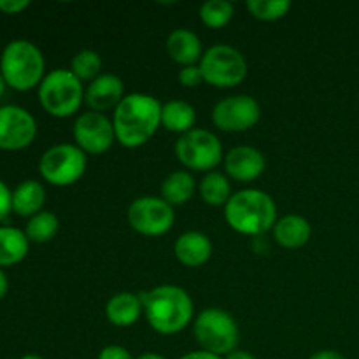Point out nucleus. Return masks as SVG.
Returning a JSON list of instances; mask_svg holds the SVG:
<instances>
[{
  "mask_svg": "<svg viewBox=\"0 0 359 359\" xmlns=\"http://www.w3.org/2000/svg\"><path fill=\"white\" fill-rule=\"evenodd\" d=\"M214 251L212 241L203 231H184L174 242V256L181 265L198 269L210 259Z\"/></svg>",
  "mask_w": 359,
  "mask_h": 359,
  "instance_id": "nucleus-16",
  "label": "nucleus"
},
{
  "mask_svg": "<svg viewBox=\"0 0 359 359\" xmlns=\"http://www.w3.org/2000/svg\"><path fill=\"white\" fill-rule=\"evenodd\" d=\"M262 118V107L251 95H230L212 109V123L226 133H242L255 128Z\"/></svg>",
  "mask_w": 359,
  "mask_h": 359,
  "instance_id": "nucleus-11",
  "label": "nucleus"
},
{
  "mask_svg": "<svg viewBox=\"0 0 359 359\" xmlns=\"http://www.w3.org/2000/svg\"><path fill=\"white\" fill-rule=\"evenodd\" d=\"M7 291H9V280H7L6 272H4V270L0 269V300H2V298L6 297Z\"/></svg>",
  "mask_w": 359,
  "mask_h": 359,
  "instance_id": "nucleus-36",
  "label": "nucleus"
},
{
  "mask_svg": "<svg viewBox=\"0 0 359 359\" xmlns=\"http://www.w3.org/2000/svg\"><path fill=\"white\" fill-rule=\"evenodd\" d=\"M30 251V241L20 228L0 226V269L23 262Z\"/></svg>",
  "mask_w": 359,
  "mask_h": 359,
  "instance_id": "nucleus-23",
  "label": "nucleus"
},
{
  "mask_svg": "<svg viewBox=\"0 0 359 359\" xmlns=\"http://www.w3.org/2000/svg\"><path fill=\"white\" fill-rule=\"evenodd\" d=\"M291 7H293V4L290 0H248L245 2L248 13L255 20L266 21V23L283 20L290 13Z\"/></svg>",
  "mask_w": 359,
  "mask_h": 359,
  "instance_id": "nucleus-27",
  "label": "nucleus"
},
{
  "mask_svg": "<svg viewBox=\"0 0 359 359\" xmlns=\"http://www.w3.org/2000/svg\"><path fill=\"white\" fill-rule=\"evenodd\" d=\"M198 189L195 177L189 170H174L161 181L160 196L172 207L184 205Z\"/></svg>",
  "mask_w": 359,
  "mask_h": 359,
  "instance_id": "nucleus-20",
  "label": "nucleus"
},
{
  "mask_svg": "<svg viewBox=\"0 0 359 359\" xmlns=\"http://www.w3.org/2000/svg\"><path fill=\"white\" fill-rule=\"evenodd\" d=\"M0 72L9 88L30 91L46 77V60L41 49L27 39L11 41L0 56Z\"/></svg>",
  "mask_w": 359,
  "mask_h": 359,
  "instance_id": "nucleus-4",
  "label": "nucleus"
},
{
  "mask_svg": "<svg viewBox=\"0 0 359 359\" xmlns=\"http://www.w3.org/2000/svg\"><path fill=\"white\" fill-rule=\"evenodd\" d=\"M130 228L144 237H161L174 228L175 210L161 196L144 195L133 200L126 210Z\"/></svg>",
  "mask_w": 359,
  "mask_h": 359,
  "instance_id": "nucleus-10",
  "label": "nucleus"
},
{
  "mask_svg": "<svg viewBox=\"0 0 359 359\" xmlns=\"http://www.w3.org/2000/svg\"><path fill=\"white\" fill-rule=\"evenodd\" d=\"M11 212H13V191L0 179V221L6 219Z\"/></svg>",
  "mask_w": 359,
  "mask_h": 359,
  "instance_id": "nucleus-30",
  "label": "nucleus"
},
{
  "mask_svg": "<svg viewBox=\"0 0 359 359\" xmlns=\"http://www.w3.org/2000/svg\"><path fill=\"white\" fill-rule=\"evenodd\" d=\"M167 55L170 56L172 62L181 67L198 65L203 56L202 41L198 35L189 28H175L168 34L167 42H165Z\"/></svg>",
  "mask_w": 359,
  "mask_h": 359,
  "instance_id": "nucleus-17",
  "label": "nucleus"
},
{
  "mask_svg": "<svg viewBox=\"0 0 359 359\" xmlns=\"http://www.w3.org/2000/svg\"><path fill=\"white\" fill-rule=\"evenodd\" d=\"M179 359H223L221 356H216L212 353H207V351H191V353H186L182 354Z\"/></svg>",
  "mask_w": 359,
  "mask_h": 359,
  "instance_id": "nucleus-34",
  "label": "nucleus"
},
{
  "mask_svg": "<svg viewBox=\"0 0 359 359\" xmlns=\"http://www.w3.org/2000/svg\"><path fill=\"white\" fill-rule=\"evenodd\" d=\"M30 7L28 0H0V13L4 14H21L25 9Z\"/></svg>",
  "mask_w": 359,
  "mask_h": 359,
  "instance_id": "nucleus-32",
  "label": "nucleus"
},
{
  "mask_svg": "<svg viewBox=\"0 0 359 359\" xmlns=\"http://www.w3.org/2000/svg\"><path fill=\"white\" fill-rule=\"evenodd\" d=\"M125 97V83L116 74H100L84 90V102L88 107L102 114L114 111Z\"/></svg>",
  "mask_w": 359,
  "mask_h": 359,
  "instance_id": "nucleus-15",
  "label": "nucleus"
},
{
  "mask_svg": "<svg viewBox=\"0 0 359 359\" xmlns=\"http://www.w3.org/2000/svg\"><path fill=\"white\" fill-rule=\"evenodd\" d=\"M37 137V121L20 105L0 107V149L21 151L32 146Z\"/></svg>",
  "mask_w": 359,
  "mask_h": 359,
  "instance_id": "nucleus-13",
  "label": "nucleus"
},
{
  "mask_svg": "<svg viewBox=\"0 0 359 359\" xmlns=\"http://www.w3.org/2000/svg\"><path fill=\"white\" fill-rule=\"evenodd\" d=\"M196 123V109L189 102L168 100L161 105V126L172 133H179V137L191 132Z\"/></svg>",
  "mask_w": 359,
  "mask_h": 359,
  "instance_id": "nucleus-21",
  "label": "nucleus"
},
{
  "mask_svg": "<svg viewBox=\"0 0 359 359\" xmlns=\"http://www.w3.org/2000/svg\"><path fill=\"white\" fill-rule=\"evenodd\" d=\"M175 158L184 168L193 172H212L224 160L223 142L216 133L205 128H193L175 140Z\"/></svg>",
  "mask_w": 359,
  "mask_h": 359,
  "instance_id": "nucleus-8",
  "label": "nucleus"
},
{
  "mask_svg": "<svg viewBox=\"0 0 359 359\" xmlns=\"http://www.w3.org/2000/svg\"><path fill=\"white\" fill-rule=\"evenodd\" d=\"M177 79L184 88H196L203 83L202 70H200L198 65L181 67V70L177 74Z\"/></svg>",
  "mask_w": 359,
  "mask_h": 359,
  "instance_id": "nucleus-29",
  "label": "nucleus"
},
{
  "mask_svg": "<svg viewBox=\"0 0 359 359\" xmlns=\"http://www.w3.org/2000/svg\"><path fill=\"white\" fill-rule=\"evenodd\" d=\"M193 335L200 349L221 358L233 353L241 339L238 325L233 316L217 307L205 309L196 316L193 323Z\"/></svg>",
  "mask_w": 359,
  "mask_h": 359,
  "instance_id": "nucleus-6",
  "label": "nucleus"
},
{
  "mask_svg": "<svg viewBox=\"0 0 359 359\" xmlns=\"http://www.w3.org/2000/svg\"><path fill=\"white\" fill-rule=\"evenodd\" d=\"M37 95L41 107L58 119L77 114L84 102L83 83L70 69H55L46 74L37 88Z\"/></svg>",
  "mask_w": 359,
  "mask_h": 359,
  "instance_id": "nucleus-5",
  "label": "nucleus"
},
{
  "mask_svg": "<svg viewBox=\"0 0 359 359\" xmlns=\"http://www.w3.org/2000/svg\"><path fill=\"white\" fill-rule=\"evenodd\" d=\"M223 359H256L252 356L251 353H248V351H241V349H235L233 353L226 354Z\"/></svg>",
  "mask_w": 359,
  "mask_h": 359,
  "instance_id": "nucleus-35",
  "label": "nucleus"
},
{
  "mask_svg": "<svg viewBox=\"0 0 359 359\" xmlns=\"http://www.w3.org/2000/svg\"><path fill=\"white\" fill-rule=\"evenodd\" d=\"M144 314L142 300L132 291H119L112 294L105 304V318L112 326L118 328H130L135 325Z\"/></svg>",
  "mask_w": 359,
  "mask_h": 359,
  "instance_id": "nucleus-18",
  "label": "nucleus"
},
{
  "mask_svg": "<svg viewBox=\"0 0 359 359\" xmlns=\"http://www.w3.org/2000/svg\"><path fill=\"white\" fill-rule=\"evenodd\" d=\"M224 219L233 231L256 237L272 231L277 223V203L266 191L245 188L233 193L224 205Z\"/></svg>",
  "mask_w": 359,
  "mask_h": 359,
  "instance_id": "nucleus-3",
  "label": "nucleus"
},
{
  "mask_svg": "<svg viewBox=\"0 0 359 359\" xmlns=\"http://www.w3.org/2000/svg\"><path fill=\"white\" fill-rule=\"evenodd\" d=\"M97 359H135V358L130 354V351L126 349V347L112 344V346H105L104 349L98 353Z\"/></svg>",
  "mask_w": 359,
  "mask_h": 359,
  "instance_id": "nucleus-31",
  "label": "nucleus"
},
{
  "mask_svg": "<svg viewBox=\"0 0 359 359\" xmlns=\"http://www.w3.org/2000/svg\"><path fill=\"white\" fill-rule=\"evenodd\" d=\"M273 241L284 249H300L309 244L312 237V224L300 214H286L279 217L272 228Z\"/></svg>",
  "mask_w": 359,
  "mask_h": 359,
  "instance_id": "nucleus-19",
  "label": "nucleus"
},
{
  "mask_svg": "<svg viewBox=\"0 0 359 359\" xmlns=\"http://www.w3.org/2000/svg\"><path fill=\"white\" fill-rule=\"evenodd\" d=\"M72 135L76 146L88 156H100L107 153L116 142V133L112 119L102 112H81L72 126Z\"/></svg>",
  "mask_w": 359,
  "mask_h": 359,
  "instance_id": "nucleus-12",
  "label": "nucleus"
},
{
  "mask_svg": "<svg viewBox=\"0 0 359 359\" xmlns=\"http://www.w3.org/2000/svg\"><path fill=\"white\" fill-rule=\"evenodd\" d=\"M46 203V189L35 179H27L16 186L13 191V212L21 217H28L39 214Z\"/></svg>",
  "mask_w": 359,
  "mask_h": 359,
  "instance_id": "nucleus-22",
  "label": "nucleus"
},
{
  "mask_svg": "<svg viewBox=\"0 0 359 359\" xmlns=\"http://www.w3.org/2000/svg\"><path fill=\"white\" fill-rule=\"evenodd\" d=\"M135 359H167V358L161 356V354H156V353H144V354H140V356L135 358Z\"/></svg>",
  "mask_w": 359,
  "mask_h": 359,
  "instance_id": "nucleus-37",
  "label": "nucleus"
},
{
  "mask_svg": "<svg viewBox=\"0 0 359 359\" xmlns=\"http://www.w3.org/2000/svg\"><path fill=\"white\" fill-rule=\"evenodd\" d=\"M235 6L230 0H207L200 6L198 16L205 27L221 30L233 20Z\"/></svg>",
  "mask_w": 359,
  "mask_h": 359,
  "instance_id": "nucleus-26",
  "label": "nucleus"
},
{
  "mask_svg": "<svg viewBox=\"0 0 359 359\" xmlns=\"http://www.w3.org/2000/svg\"><path fill=\"white\" fill-rule=\"evenodd\" d=\"M6 81H4V77H2V72H0V97H2L4 95V91H6Z\"/></svg>",
  "mask_w": 359,
  "mask_h": 359,
  "instance_id": "nucleus-38",
  "label": "nucleus"
},
{
  "mask_svg": "<svg viewBox=\"0 0 359 359\" xmlns=\"http://www.w3.org/2000/svg\"><path fill=\"white\" fill-rule=\"evenodd\" d=\"M20 359H46V358L39 356V354H25V356L20 358Z\"/></svg>",
  "mask_w": 359,
  "mask_h": 359,
  "instance_id": "nucleus-39",
  "label": "nucleus"
},
{
  "mask_svg": "<svg viewBox=\"0 0 359 359\" xmlns=\"http://www.w3.org/2000/svg\"><path fill=\"white\" fill-rule=\"evenodd\" d=\"M224 172L237 182H252L263 175L266 168L265 154L252 146H235L224 154Z\"/></svg>",
  "mask_w": 359,
  "mask_h": 359,
  "instance_id": "nucleus-14",
  "label": "nucleus"
},
{
  "mask_svg": "<svg viewBox=\"0 0 359 359\" xmlns=\"http://www.w3.org/2000/svg\"><path fill=\"white\" fill-rule=\"evenodd\" d=\"M70 70L81 83H84V81L91 83L100 76L102 56L93 49H81L79 53L74 55L72 62H70Z\"/></svg>",
  "mask_w": 359,
  "mask_h": 359,
  "instance_id": "nucleus-28",
  "label": "nucleus"
},
{
  "mask_svg": "<svg viewBox=\"0 0 359 359\" xmlns=\"http://www.w3.org/2000/svg\"><path fill=\"white\" fill-rule=\"evenodd\" d=\"M88 167V154L76 144H55L39 160V172L46 182L67 188L79 181Z\"/></svg>",
  "mask_w": 359,
  "mask_h": 359,
  "instance_id": "nucleus-9",
  "label": "nucleus"
},
{
  "mask_svg": "<svg viewBox=\"0 0 359 359\" xmlns=\"http://www.w3.org/2000/svg\"><path fill=\"white\" fill-rule=\"evenodd\" d=\"M161 102L149 93H128L112 112L116 142L126 149L142 147L161 128Z\"/></svg>",
  "mask_w": 359,
  "mask_h": 359,
  "instance_id": "nucleus-1",
  "label": "nucleus"
},
{
  "mask_svg": "<svg viewBox=\"0 0 359 359\" xmlns=\"http://www.w3.org/2000/svg\"><path fill=\"white\" fill-rule=\"evenodd\" d=\"M144 316L147 325L160 335H177L188 328L195 318V304L184 287L175 284H161L147 291H140Z\"/></svg>",
  "mask_w": 359,
  "mask_h": 359,
  "instance_id": "nucleus-2",
  "label": "nucleus"
},
{
  "mask_svg": "<svg viewBox=\"0 0 359 359\" xmlns=\"http://www.w3.org/2000/svg\"><path fill=\"white\" fill-rule=\"evenodd\" d=\"M203 83L219 90H228L242 84L248 77V60L233 46L216 44L203 51L198 63Z\"/></svg>",
  "mask_w": 359,
  "mask_h": 359,
  "instance_id": "nucleus-7",
  "label": "nucleus"
},
{
  "mask_svg": "<svg viewBox=\"0 0 359 359\" xmlns=\"http://www.w3.org/2000/svg\"><path fill=\"white\" fill-rule=\"evenodd\" d=\"M198 195L203 203L210 207H224L231 198V184L228 175L221 172H209L198 182Z\"/></svg>",
  "mask_w": 359,
  "mask_h": 359,
  "instance_id": "nucleus-24",
  "label": "nucleus"
},
{
  "mask_svg": "<svg viewBox=\"0 0 359 359\" xmlns=\"http://www.w3.org/2000/svg\"><path fill=\"white\" fill-rule=\"evenodd\" d=\"M309 359H347V358L344 356L342 353H339V351L323 349V351H318V353L312 354Z\"/></svg>",
  "mask_w": 359,
  "mask_h": 359,
  "instance_id": "nucleus-33",
  "label": "nucleus"
},
{
  "mask_svg": "<svg viewBox=\"0 0 359 359\" xmlns=\"http://www.w3.org/2000/svg\"><path fill=\"white\" fill-rule=\"evenodd\" d=\"M60 230V219L49 210H41L28 219L25 233L34 244H48L56 237Z\"/></svg>",
  "mask_w": 359,
  "mask_h": 359,
  "instance_id": "nucleus-25",
  "label": "nucleus"
}]
</instances>
